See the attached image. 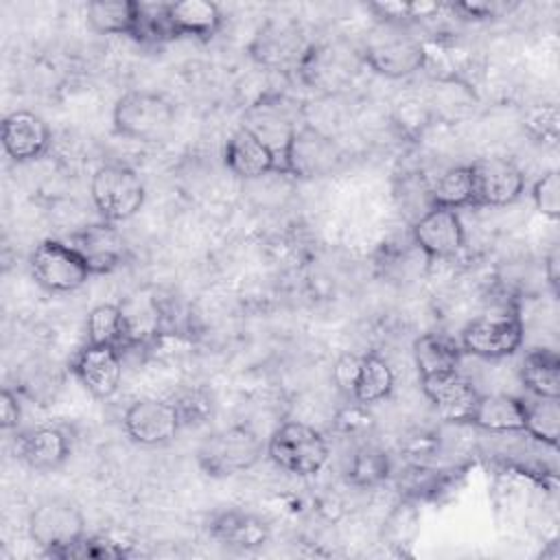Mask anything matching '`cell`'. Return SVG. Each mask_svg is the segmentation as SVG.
Wrapping results in <instances>:
<instances>
[{"instance_id":"6da1fadb","label":"cell","mask_w":560,"mask_h":560,"mask_svg":"<svg viewBox=\"0 0 560 560\" xmlns=\"http://www.w3.org/2000/svg\"><path fill=\"white\" fill-rule=\"evenodd\" d=\"M112 120L116 133L125 138L140 142H158L173 129L175 107L164 94L149 90H131L116 101Z\"/></svg>"},{"instance_id":"7a4b0ae2","label":"cell","mask_w":560,"mask_h":560,"mask_svg":"<svg viewBox=\"0 0 560 560\" xmlns=\"http://www.w3.org/2000/svg\"><path fill=\"white\" fill-rule=\"evenodd\" d=\"M361 59L387 79H402L427 63V48L418 37L409 35L402 24L383 22L381 28L368 37Z\"/></svg>"},{"instance_id":"3957f363","label":"cell","mask_w":560,"mask_h":560,"mask_svg":"<svg viewBox=\"0 0 560 560\" xmlns=\"http://www.w3.org/2000/svg\"><path fill=\"white\" fill-rule=\"evenodd\" d=\"M262 455L260 438L243 424L210 433L197 448V462L210 477H230L245 472Z\"/></svg>"},{"instance_id":"277c9868","label":"cell","mask_w":560,"mask_h":560,"mask_svg":"<svg viewBox=\"0 0 560 560\" xmlns=\"http://www.w3.org/2000/svg\"><path fill=\"white\" fill-rule=\"evenodd\" d=\"M267 453L282 470L300 477L319 472L328 462L326 438L298 420L284 422L271 433Z\"/></svg>"},{"instance_id":"5b68a950","label":"cell","mask_w":560,"mask_h":560,"mask_svg":"<svg viewBox=\"0 0 560 560\" xmlns=\"http://www.w3.org/2000/svg\"><path fill=\"white\" fill-rule=\"evenodd\" d=\"M28 536L50 556H66V551L85 536V518L81 508L61 497L44 499L28 514Z\"/></svg>"},{"instance_id":"8992f818","label":"cell","mask_w":560,"mask_h":560,"mask_svg":"<svg viewBox=\"0 0 560 560\" xmlns=\"http://www.w3.org/2000/svg\"><path fill=\"white\" fill-rule=\"evenodd\" d=\"M90 192L105 221H127L144 203V184L140 175L125 164H105L94 171Z\"/></svg>"},{"instance_id":"52a82bcc","label":"cell","mask_w":560,"mask_h":560,"mask_svg":"<svg viewBox=\"0 0 560 560\" xmlns=\"http://www.w3.org/2000/svg\"><path fill=\"white\" fill-rule=\"evenodd\" d=\"M311 44L306 42L298 22L289 18H271L256 31L249 55L252 59L273 72H295L306 57Z\"/></svg>"},{"instance_id":"ba28073f","label":"cell","mask_w":560,"mask_h":560,"mask_svg":"<svg viewBox=\"0 0 560 560\" xmlns=\"http://www.w3.org/2000/svg\"><path fill=\"white\" fill-rule=\"evenodd\" d=\"M363 66L361 52L341 44H311L298 68V77L313 90L332 94L352 83Z\"/></svg>"},{"instance_id":"9c48e42d","label":"cell","mask_w":560,"mask_h":560,"mask_svg":"<svg viewBox=\"0 0 560 560\" xmlns=\"http://www.w3.org/2000/svg\"><path fill=\"white\" fill-rule=\"evenodd\" d=\"M31 271L35 280L52 293L74 291L83 287L92 276L83 258L68 243L52 241V238L42 241L33 249Z\"/></svg>"},{"instance_id":"30bf717a","label":"cell","mask_w":560,"mask_h":560,"mask_svg":"<svg viewBox=\"0 0 560 560\" xmlns=\"http://www.w3.org/2000/svg\"><path fill=\"white\" fill-rule=\"evenodd\" d=\"M339 158V147L330 136L308 122H302L291 138L282 175H293L300 179L324 177L335 168Z\"/></svg>"},{"instance_id":"8fae6325","label":"cell","mask_w":560,"mask_h":560,"mask_svg":"<svg viewBox=\"0 0 560 560\" xmlns=\"http://www.w3.org/2000/svg\"><path fill=\"white\" fill-rule=\"evenodd\" d=\"M523 322L516 313L486 315L462 330V348L481 359H503L523 343Z\"/></svg>"},{"instance_id":"7c38bea8","label":"cell","mask_w":560,"mask_h":560,"mask_svg":"<svg viewBox=\"0 0 560 560\" xmlns=\"http://www.w3.org/2000/svg\"><path fill=\"white\" fill-rule=\"evenodd\" d=\"M243 125L265 142L276 158L278 173H282L291 138L300 127L295 125L287 105H282V101L273 94H262L254 105H249Z\"/></svg>"},{"instance_id":"4fadbf2b","label":"cell","mask_w":560,"mask_h":560,"mask_svg":"<svg viewBox=\"0 0 560 560\" xmlns=\"http://www.w3.org/2000/svg\"><path fill=\"white\" fill-rule=\"evenodd\" d=\"M122 424L133 442L144 446H158L177 435L182 418L171 400L138 398L127 407Z\"/></svg>"},{"instance_id":"5bb4252c","label":"cell","mask_w":560,"mask_h":560,"mask_svg":"<svg viewBox=\"0 0 560 560\" xmlns=\"http://www.w3.org/2000/svg\"><path fill=\"white\" fill-rule=\"evenodd\" d=\"M470 166L475 184V206H508L523 192L525 177L508 158H479Z\"/></svg>"},{"instance_id":"9a60e30c","label":"cell","mask_w":560,"mask_h":560,"mask_svg":"<svg viewBox=\"0 0 560 560\" xmlns=\"http://www.w3.org/2000/svg\"><path fill=\"white\" fill-rule=\"evenodd\" d=\"M68 245L83 258L92 273H107L127 258V241L112 221H98L70 234Z\"/></svg>"},{"instance_id":"2e32d148","label":"cell","mask_w":560,"mask_h":560,"mask_svg":"<svg viewBox=\"0 0 560 560\" xmlns=\"http://www.w3.org/2000/svg\"><path fill=\"white\" fill-rule=\"evenodd\" d=\"M413 245L427 258H451L464 247V225L457 210L429 208L411 228Z\"/></svg>"},{"instance_id":"e0dca14e","label":"cell","mask_w":560,"mask_h":560,"mask_svg":"<svg viewBox=\"0 0 560 560\" xmlns=\"http://www.w3.org/2000/svg\"><path fill=\"white\" fill-rule=\"evenodd\" d=\"M70 370L92 396L109 398L116 394L122 378L120 350L101 343H85L72 359Z\"/></svg>"},{"instance_id":"ac0fdd59","label":"cell","mask_w":560,"mask_h":560,"mask_svg":"<svg viewBox=\"0 0 560 560\" xmlns=\"http://www.w3.org/2000/svg\"><path fill=\"white\" fill-rule=\"evenodd\" d=\"M420 387L444 420H451V422L470 420L479 392L457 370L420 376Z\"/></svg>"},{"instance_id":"d6986e66","label":"cell","mask_w":560,"mask_h":560,"mask_svg":"<svg viewBox=\"0 0 560 560\" xmlns=\"http://www.w3.org/2000/svg\"><path fill=\"white\" fill-rule=\"evenodd\" d=\"M223 162L228 171L241 179H258L271 171H278L273 153L245 125L236 127L230 133L223 151Z\"/></svg>"},{"instance_id":"ffe728a7","label":"cell","mask_w":560,"mask_h":560,"mask_svg":"<svg viewBox=\"0 0 560 560\" xmlns=\"http://www.w3.org/2000/svg\"><path fill=\"white\" fill-rule=\"evenodd\" d=\"M50 142L48 125L33 112H13L2 120V147L15 162L39 158Z\"/></svg>"},{"instance_id":"44dd1931","label":"cell","mask_w":560,"mask_h":560,"mask_svg":"<svg viewBox=\"0 0 560 560\" xmlns=\"http://www.w3.org/2000/svg\"><path fill=\"white\" fill-rule=\"evenodd\" d=\"M166 22L173 37L210 39L223 24V13L214 2L182 0L166 2Z\"/></svg>"},{"instance_id":"7402d4cb","label":"cell","mask_w":560,"mask_h":560,"mask_svg":"<svg viewBox=\"0 0 560 560\" xmlns=\"http://www.w3.org/2000/svg\"><path fill=\"white\" fill-rule=\"evenodd\" d=\"M122 319H125V332H127V348L133 346H147L162 332L164 322V308L158 300V295L149 291H136L127 295L120 304Z\"/></svg>"},{"instance_id":"603a6c76","label":"cell","mask_w":560,"mask_h":560,"mask_svg":"<svg viewBox=\"0 0 560 560\" xmlns=\"http://www.w3.org/2000/svg\"><path fill=\"white\" fill-rule=\"evenodd\" d=\"M210 536L228 547L256 549L267 542L269 527L265 525L262 518H258L249 512L225 510V512H219L212 516Z\"/></svg>"},{"instance_id":"cb8c5ba5","label":"cell","mask_w":560,"mask_h":560,"mask_svg":"<svg viewBox=\"0 0 560 560\" xmlns=\"http://www.w3.org/2000/svg\"><path fill=\"white\" fill-rule=\"evenodd\" d=\"M468 422L494 433L525 431V400L508 394H479Z\"/></svg>"},{"instance_id":"d4e9b609","label":"cell","mask_w":560,"mask_h":560,"mask_svg":"<svg viewBox=\"0 0 560 560\" xmlns=\"http://www.w3.org/2000/svg\"><path fill=\"white\" fill-rule=\"evenodd\" d=\"M18 453L35 470H55L68 459L70 446L61 429L39 427L20 438Z\"/></svg>"},{"instance_id":"484cf974","label":"cell","mask_w":560,"mask_h":560,"mask_svg":"<svg viewBox=\"0 0 560 560\" xmlns=\"http://www.w3.org/2000/svg\"><path fill=\"white\" fill-rule=\"evenodd\" d=\"M523 385L540 398L560 396V357L549 348H532L521 363Z\"/></svg>"},{"instance_id":"4316f807","label":"cell","mask_w":560,"mask_h":560,"mask_svg":"<svg viewBox=\"0 0 560 560\" xmlns=\"http://www.w3.org/2000/svg\"><path fill=\"white\" fill-rule=\"evenodd\" d=\"M459 357H462V348L444 335L427 332L413 341V359L420 376L453 372L457 370Z\"/></svg>"},{"instance_id":"83f0119b","label":"cell","mask_w":560,"mask_h":560,"mask_svg":"<svg viewBox=\"0 0 560 560\" xmlns=\"http://www.w3.org/2000/svg\"><path fill=\"white\" fill-rule=\"evenodd\" d=\"M88 24L105 35H133L138 22V2L133 0H94L85 7Z\"/></svg>"},{"instance_id":"f1b7e54d","label":"cell","mask_w":560,"mask_h":560,"mask_svg":"<svg viewBox=\"0 0 560 560\" xmlns=\"http://www.w3.org/2000/svg\"><path fill=\"white\" fill-rule=\"evenodd\" d=\"M431 206L435 208H466L475 206V184H472V173L470 166H455L444 171L435 186L429 190Z\"/></svg>"},{"instance_id":"f546056e","label":"cell","mask_w":560,"mask_h":560,"mask_svg":"<svg viewBox=\"0 0 560 560\" xmlns=\"http://www.w3.org/2000/svg\"><path fill=\"white\" fill-rule=\"evenodd\" d=\"M392 387H394V372L389 363L378 354L361 357V368H359V378L352 392V400L372 405L389 396Z\"/></svg>"},{"instance_id":"4dcf8cb0","label":"cell","mask_w":560,"mask_h":560,"mask_svg":"<svg viewBox=\"0 0 560 560\" xmlns=\"http://www.w3.org/2000/svg\"><path fill=\"white\" fill-rule=\"evenodd\" d=\"M88 343H101L112 346L122 352L127 348V332H125V319L118 304H98L88 315Z\"/></svg>"},{"instance_id":"1f68e13d","label":"cell","mask_w":560,"mask_h":560,"mask_svg":"<svg viewBox=\"0 0 560 560\" xmlns=\"http://www.w3.org/2000/svg\"><path fill=\"white\" fill-rule=\"evenodd\" d=\"M525 431L536 440L556 446L560 438V407L558 398L525 400Z\"/></svg>"},{"instance_id":"d6a6232c","label":"cell","mask_w":560,"mask_h":560,"mask_svg":"<svg viewBox=\"0 0 560 560\" xmlns=\"http://www.w3.org/2000/svg\"><path fill=\"white\" fill-rule=\"evenodd\" d=\"M389 457L378 446H361L348 468V481L359 488H370L389 477Z\"/></svg>"},{"instance_id":"836d02e7","label":"cell","mask_w":560,"mask_h":560,"mask_svg":"<svg viewBox=\"0 0 560 560\" xmlns=\"http://www.w3.org/2000/svg\"><path fill=\"white\" fill-rule=\"evenodd\" d=\"M532 199L536 210L542 217L549 219H558L560 214V179L556 171H547L545 175H540L532 188Z\"/></svg>"},{"instance_id":"e575fe53","label":"cell","mask_w":560,"mask_h":560,"mask_svg":"<svg viewBox=\"0 0 560 560\" xmlns=\"http://www.w3.org/2000/svg\"><path fill=\"white\" fill-rule=\"evenodd\" d=\"M125 549L103 536H83L63 558H122Z\"/></svg>"},{"instance_id":"d590c367","label":"cell","mask_w":560,"mask_h":560,"mask_svg":"<svg viewBox=\"0 0 560 560\" xmlns=\"http://www.w3.org/2000/svg\"><path fill=\"white\" fill-rule=\"evenodd\" d=\"M335 427L337 431L346 433V435H359V433H365L374 427V420L368 411V405L363 402H352L348 407H343L337 418H335Z\"/></svg>"},{"instance_id":"8d00e7d4","label":"cell","mask_w":560,"mask_h":560,"mask_svg":"<svg viewBox=\"0 0 560 560\" xmlns=\"http://www.w3.org/2000/svg\"><path fill=\"white\" fill-rule=\"evenodd\" d=\"M512 7H516V4H512V2H497V0H468V2L451 4V9L455 13H459L464 20H492V18H501Z\"/></svg>"},{"instance_id":"74e56055","label":"cell","mask_w":560,"mask_h":560,"mask_svg":"<svg viewBox=\"0 0 560 560\" xmlns=\"http://www.w3.org/2000/svg\"><path fill=\"white\" fill-rule=\"evenodd\" d=\"M182 422H201L208 413H210V398L199 392V389H190L186 394H182L177 400H173Z\"/></svg>"},{"instance_id":"f35d334b","label":"cell","mask_w":560,"mask_h":560,"mask_svg":"<svg viewBox=\"0 0 560 560\" xmlns=\"http://www.w3.org/2000/svg\"><path fill=\"white\" fill-rule=\"evenodd\" d=\"M359 368H361V357L346 352L337 359L335 368H332V381L339 387V392H343L346 396L352 398L357 378H359Z\"/></svg>"},{"instance_id":"ab89813d","label":"cell","mask_w":560,"mask_h":560,"mask_svg":"<svg viewBox=\"0 0 560 560\" xmlns=\"http://www.w3.org/2000/svg\"><path fill=\"white\" fill-rule=\"evenodd\" d=\"M20 418H22V409H20L15 394L9 389H2V394H0V427L4 431L15 429L20 424Z\"/></svg>"},{"instance_id":"60d3db41","label":"cell","mask_w":560,"mask_h":560,"mask_svg":"<svg viewBox=\"0 0 560 560\" xmlns=\"http://www.w3.org/2000/svg\"><path fill=\"white\" fill-rule=\"evenodd\" d=\"M558 265H560V254H558V249H551V254L545 260V276H547L553 293H558V278H560Z\"/></svg>"}]
</instances>
